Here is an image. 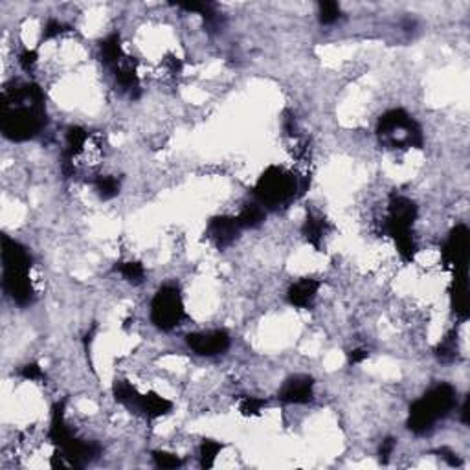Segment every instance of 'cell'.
<instances>
[{"label":"cell","mask_w":470,"mask_h":470,"mask_svg":"<svg viewBox=\"0 0 470 470\" xmlns=\"http://www.w3.org/2000/svg\"><path fill=\"white\" fill-rule=\"evenodd\" d=\"M44 92L35 83L8 87L0 102V127L11 142L35 138L47 125Z\"/></svg>","instance_id":"1"},{"label":"cell","mask_w":470,"mask_h":470,"mask_svg":"<svg viewBox=\"0 0 470 470\" xmlns=\"http://www.w3.org/2000/svg\"><path fill=\"white\" fill-rule=\"evenodd\" d=\"M48 438L56 447V454L52 457L54 469H66V466L81 469V466L87 465L88 461L96 459L102 452L96 442H87L76 438L74 432L66 424L65 404L63 402H57L52 410Z\"/></svg>","instance_id":"2"},{"label":"cell","mask_w":470,"mask_h":470,"mask_svg":"<svg viewBox=\"0 0 470 470\" xmlns=\"http://www.w3.org/2000/svg\"><path fill=\"white\" fill-rule=\"evenodd\" d=\"M307 186H309L307 176L294 175L285 167L270 166L263 175L259 176L254 193L261 206L277 210L279 206L291 203L292 198L301 197Z\"/></svg>","instance_id":"3"},{"label":"cell","mask_w":470,"mask_h":470,"mask_svg":"<svg viewBox=\"0 0 470 470\" xmlns=\"http://www.w3.org/2000/svg\"><path fill=\"white\" fill-rule=\"evenodd\" d=\"M456 406V390L450 384H438L410 408L408 428L415 435H426L433 430V424L447 417Z\"/></svg>","instance_id":"4"},{"label":"cell","mask_w":470,"mask_h":470,"mask_svg":"<svg viewBox=\"0 0 470 470\" xmlns=\"http://www.w3.org/2000/svg\"><path fill=\"white\" fill-rule=\"evenodd\" d=\"M415 219H417V206L410 198L402 197V195H392L390 207H387L386 231L395 241L397 250L406 263L414 261L415 254H417V245H415L414 234H411Z\"/></svg>","instance_id":"5"},{"label":"cell","mask_w":470,"mask_h":470,"mask_svg":"<svg viewBox=\"0 0 470 470\" xmlns=\"http://www.w3.org/2000/svg\"><path fill=\"white\" fill-rule=\"evenodd\" d=\"M380 142L393 149L421 147L423 145V131L419 123L402 109H393L378 120L377 127Z\"/></svg>","instance_id":"6"},{"label":"cell","mask_w":470,"mask_h":470,"mask_svg":"<svg viewBox=\"0 0 470 470\" xmlns=\"http://www.w3.org/2000/svg\"><path fill=\"white\" fill-rule=\"evenodd\" d=\"M186 318L184 301L173 285L162 287L151 301V322L162 331H171Z\"/></svg>","instance_id":"7"},{"label":"cell","mask_w":470,"mask_h":470,"mask_svg":"<svg viewBox=\"0 0 470 470\" xmlns=\"http://www.w3.org/2000/svg\"><path fill=\"white\" fill-rule=\"evenodd\" d=\"M441 259L442 265L452 270L454 276L466 274V263H469V228L466 226L459 224L450 231L441 250Z\"/></svg>","instance_id":"8"},{"label":"cell","mask_w":470,"mask_h":470,"mask_svg":"<svg viewBox=\"0 0 470 470\" xmlns=\"http://www.w3.org/2000/svg\"><path fill=\"white\" fill-rule=\"evenodd\" d=\"M186 344L200 356H217L230 349V335L222 329L207 332H191L186 337Z\"/></svg>","instance_id":"9"},{"label":"cell","mask_w":470,"mask_h":470,"mask_svg":"<svg viewBox=\"0 0 470 470\" xmlns=\"http://www.w3.org/2000/svg\"><path fill=\"white\" fill-rule=\"evenodd\" d=\"M2 287L6 294L20 307L33 301V285L30 279V270L20 268H2Z\"/></svg>","instance_id":"10"},{"label":"cell","mask_w":470,"mask_h":470,"mask_svg":"<svg viewBox=\"0 0 470 470\" xmlns=\"http://www.w3.org/2000/svg\"><path fill=\"white\" fill-rule=\"evenodd\" d=\"M277 397L285 404H307L314 399V380L309 375H294L285 380Z\"/></svg>","instance_id":"11"},{"label":"cell","mask_w":470,"mask_h":470,"mask_svg":"<svg viewBox=\"0 0 470 470\" xmlns=\"http://www.w3.org/2000/svg\"><path fill=\"white\" fill-rule=\"evenodd\" d=\"M241 231V224L237 217H213L207 224V237L212 239L217 248H226L230 246Z\"/></svg>","instance_id":"12"},{"label":"cell","mask_w":470,"mask_h":470,"mask_svg":"<svg viewBox=\"0 0 470 470\" xmlns=\"http://www.w3.org/2000/svg\"><path fill=\"white\" fill-rule=\"evenodd\" d=\"M318 291H320L318 279L303 277V279H300V282L294 283V285L289 289V292H287V301H289L292 307L307 309V307H311V303L314 301Z\"/></svg>","instance_id":"13"},{"label":"cell","mask_w":470,"mask_h":470,"mask_svg":"<svg viewBox=\"0 0 470 470\" xmlns=\"http://www.w3.org/2000/svg\"><path fill=\"white\" fill-rule=\"evenodd\" d=\"M173 410V402L166 397L158 395L155 392H149L145 395H140L138 406H136V411H142L147 419H158V417H164L169 411Z\"/></svg>","instance_id":"14"},{"label":"cell","mask_w":470,"mask_h":470,"mask_svg":"<svg viewBox=\"0 0 470 470\" xmlns=\"http://www.w3.org/2000/svg\"><path fill=\"white\" fill-rule=\"evenodd\" d=\"M329 224L323 217L316 215V213H309L307 219H305V224L301 228V234L307 239L311 246H314L316 250H322L323 237L327 235Z\"/></svg>","instance_id":"15"},{"label":"cell","mask_w":470,"mask_h":470,"mask_svg":"<svg viewBox=\"0 0 470 470\" xmlns=\"http://www.w3.org/2000/svg\"><path fill=\"white\" fill-rule=\"evenodd\" d=\"M100 54H102L103 65L114 70L116 66L120 65L123 59V52H121V42L118 33H111L109 37H105L100 44Z\"/></svg>","instance_id":"16"},{"label":"cell","mask_w":470,"mask_h":470,"mask_svg":"<svg viewBox=\"0 0 470 470\" xmlns=\"http://www.w3.org/2000/svg\"><path fill=\"white\" fill-rule=\"evenodd\" d=\"M114 76H116V81H118V85H120L123 90H127V92L131 94V97H134L133 92H138V74H136V68H134V65L131 63L127 57H123L121 59V63L114 68Z\"/></svg>","instance_id":"17"},{"label":"cell","mask_w":470,"mask_h":470,"mask_svg":"<svg viewBox=\"0 0 470 470\" xmlns=\"http://www.w3.org/2000/svg\"><path fill=\"white\" fill-rule=\"evenodd\" d=\"M112 395H114L116 402H120L125 408L136 411V406H138L142 393H138V390L131 382H127V380H116L114 386H112Z\"/></svg>","instance_id":"18"},{"label":"cell","mask_w":470,"mask_h":470,"mask_svg":"<svg viewBox=\"0 0 470 470\" xmlns=\"http://www.w3.org/2000/svg\"><path fill=\"white\" fill-rule=\"evenodd\" d=\"M241 228H255L265 221V207L261 204H248L237 215Z\"/></svg>","instance_id":"19"},{"label":"cell","mask_w":470,"mask_h":470,"mask_svg":"<svg viewBox=\"0 0 470 470\" xmlns=\"http://www.w3.org/2000/svg\"><path fill=\"white\" fill-rule=\"evenodd\" d=\"M222 448H224L222 442L213 441V439H204L203 445H200V450H198V454H200V466L203 469H212Z\"/></svg>","instance_id":"20"},{"label":"cell","mask_w":470,"mask_h":470,"mask_svg":"<svg viewBox=\"0 0 470 470\" xmlns=\"http://www.w3.org/2000/svg\"><path fill=\"white\" fill-rule=\"evenodd\" d=\"M435 355L441 362H454L457 356V335L456 331L448 332L447 337L439 342L438 349H435Z\"/></svg>","instance_id":"21"},{"label":"cell","mask_w":470,"mask_h":470,"mask_svg":"<svg viewBox=\"0 0 470 470\" xmlns=\"http://www.w3.org/2000/svg\"><path fill=\"white\" fill-rule=\"evenodd\" d=\"M116 270L121 274V276L127 279L133 285H138V283L143 282V277H145V268L143 265L136 263V261H127V263H118L116 265Z\"/></svg>","instance_id":"22"},{"label":"cell","mask_w":470,"mask_h":470,"mask_svg":"<svg viewBox=\"0 0 470 470\" xmlns=\"http://www.w3.org/2000/svg\"><path fill=\"white\" fill-rule=\"evenodd\" d=\"M94 186H96L97 195H100L103 200L114 198L116 195L120 193V182H118L114 176H97Z\"/></svg>","instance_id":"23"},{"label":"cell","mask_w":470,"mask_h":470,"mask_svg":"<svg viewBox=\"0 0 470 470\" xmlns=\"http://www.w3.org/2000/svg\"><path fill=\"white\" fill-rule=\"evenodd\" d=\"M265 406H267L265 399H259V397H243L239 402V411L245 415V417H258V415H261Z\"/></svg>","instance_id":"24"},{"label":"cell","mask_w":470,"mask_h":470,"mask_svg":"<svg viewBox=\"0 0 470 470\" xmlns=\"http://www.w3.org/2000/svg\"><path fill=\"white\" fill-rule=\"evenodd\" d=\"M342 17L340 6L332 0H323L320 2V23L329 26V24H335Z\"/></svg>","instance_id":"25"},{"label":"cell","mask_w":470,"mask_h":470,"mask_svg":"<svg viewBox=\"0 0 470 470\" xmlns=\"http://www.w3.org/2000/svg\"><path fill=\"white\" fill-rule=\"evenodd\" d=\"M152 459L158 469H179L182 465V461L169 452H152Z\"/></svg>","instance_id":"26"},{"label":"cell","mask_w":470,"mask_h":470,"mask_svg":"<svg viewBox=\"0 0 470 470\" xmlns=\"http://www.w3.org/2000/svg\"><path fill=\"white\" fill-rule=\"evenodd\" d=\"M66 30H68L66 24H63L57 19H50L44 24V30H42V41H50V39L59 37L61 33L66 32Z\"/></svg>","instance_id":"27"},{"label":"cell","mask_w":470,"mask_h":470,"mask_svg":"<svg viewBox=\"0 0 470 470\" xmlns=\"http://www.w3.org/2000/svg\"><path fill=\"white\" fill-rule=\"evenodd\" d=\"M20 377L24 378V380H32V382H41V380H44V371L41 369V366L39 364H26L20 368Z\"/></svg>","instance_id":"28"},{"label":"cell","mask_w":470,"mask_h":470,"mask_svg":"<svg viewBox=\"0 0 470 470\" xmlns=\"http://www.w3.org/2000/svg\"><path fill=\"white\" fill-rule=\"evenodd\" d=\"M39 61V54L35 50H23L19 56V65L23 66L24 72H33L35 65H37Z\"/></svg>","instance_id":"29"},{"label":"cell","mask_w":470,"mask_h":470,"mask_svg":"<svg viewBox=\"0 0 470 470\" xmlns=\"http://www.w3.org/2000/svg\"><path fill=\"white\" fill-rule=\"evenodd\" d=\"M393 450H395V439H393V438L384 439L382 445H380V450H378L380 461H382V463H386V461L390 459V456L393 454Z\"/></svg>","instance_id":"30"},{"label":"cell","mask_w":470,"mask_h":470,"mask_svg":"<svg viewBox=\"0 0 470 470\" xmlns=\"http://www.w3.org/2000/svg\"><path fill=\"white\" fill-rule=\"evenodd\" d=\"M369 356V351L368 349H362V347H358V349H353L347 355V360H349V364H362L366 358Z\"/></svg>","instance_id":"31"},{"label":"cell","mask_w":470,"mask_h":470,"mask_svg":"<svg viewBox=\"0 0 470 470\" xmlns=\"http://www.w3.org/2000/svg\"><path fill=\"white\" fill-rule=\"evenodd\" d=\"M439 454H441L442 459L447 461V463L450 466H459L461 465L459 457H457L456 454H454V452H452V450H448V448H441V450H439Z\"/></svg>","instance_id":"32"}]
</instances>
